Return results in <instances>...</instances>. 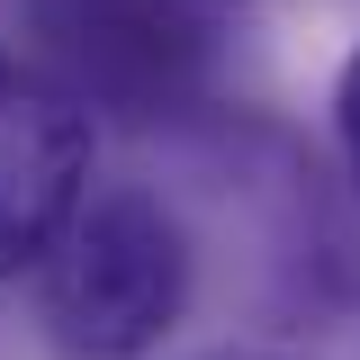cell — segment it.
I'll use <instances>...</instances> for the list:
<instances>
[{"label":"cell","instance_id":"7a4b0ae2","mask_svg":"<svg viewBox=\"0 0 360 360\" xmlns=\"http://www.w3.org/2000/svg\"><path fill=\"white\" fill-rule=\"evenodd\" d=\"M27 27L45 37L72 99L99 108H172L207 63V27L180 18V0H27Z\"/></svg>","mask_w":360,"mask_h":360},{"label":"cell","instance_id":"6da1fadb","mask_svg":"<svg viewBox=\"0 0 360 360\" xmlns=\"http://www.w3.org/2000/svg\"><path fill=\"white\" fill-rule=\"evenodd\" d=\"M189 297V243L180 225L135 198H82V217L63 225V243L45 252V333L72 360H135L180 324Z\"/></svg>","mask_w":360,"mask_h":360},{"label":"cell","instance_id":"277c9868","mask_svg":"<svg viewBox=\"0 0 360 360\" xmlns=\"http://www.w3.org/2000/svg\"><path fill=\"white\" fill-rule=\"evenodd\" d=\"M333 135H342V162L360 180V54L342 63V82H333Z\"/></svg>","mask_w":360,"mask_h":360},{"label":"cell","instance_id":"3957f363","mask_svg":"<svg viewBox=\"0 0 360 360\" xmlns=\"http://www.w3.org/2000/svg\"><path fill=\"white\" fill-rule=\"evenodd\" d=\"M90 180V117L63 82L0 54V279L63 243Z\"/></svg>","mask_w":360,"mask_h":360}]
</instances>
